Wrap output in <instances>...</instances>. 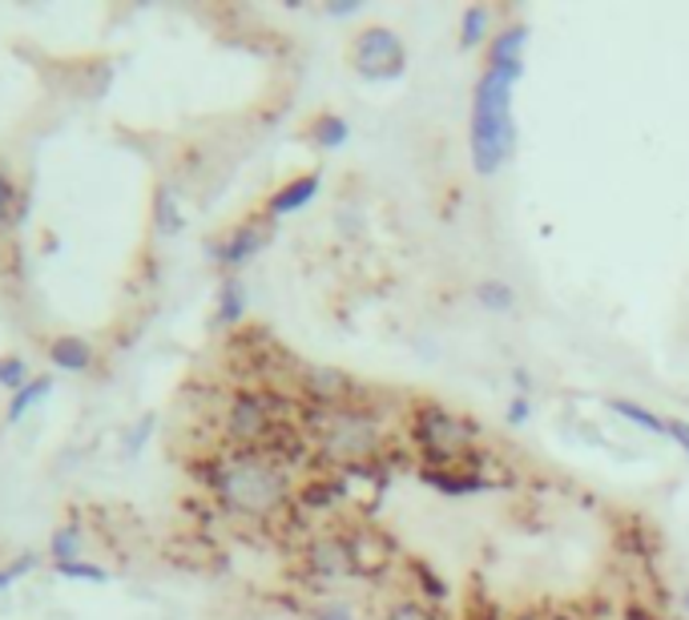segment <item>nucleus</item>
<instances>
[{
  "label": "nucleus",
  "mask_w": 689,
  "mask_h": 620,
  "mask_svg": "<svg viewBox=\"0 0 689 620\" xmlns=\"http://www.w3.org/2000/svg\"><path fill=\"white\" fill-rule=\"evenodd\" d=\"M525 73L492 69L484 65L476 89H472V125H468V153L480 177H492L516 149V117L513 89Z\"/></svg>",
  "instance_id": "f257e3e1"
},
{
  "label": "nucleus",
  "mask_w": 689,
  "mask_h": 620,
  "mask_svg": "<svg viewBox=\"0 0 689 620\" xmlns=\"http://www.w3.org/2000/svg\"><path fill=\"white\" fill-rule=\"evenodd\" d=\"M210 487L230 512L271 520L290 504V480L266 451H234L210 468Z\"/></svg>",
  "instance_id": "f03ea898"
},
{
  "label": "nucleus",
  "mask_w": 689,
  "mask_h": 620,
  "mask_svg": "<svg viewBox=\"0 0 689 620\" xmlns=\"http://www.w3.org/2000/svg\"><path fill=\"white\" fill-rule=\"evenodd\" d=\"M307 415V427L319 439V451H323L331 463H343V468H364L379 456L383 447V423L371 407L364 403H352V407H302Z\"/></svg>",
  "instance_id": "7ed1b4c3"
},
{
  "label": "nucleus",
  "mask_w": 689,
  "mask_h": 620,
  "mask_svg": "<svg viewBox=\"0 0 689 620\" xmlns=\"http://www.w3.org/2000/svg\"><path fill=\"white\" fill-rule=\"evenodd\" d=\"M412 439L420 447V456H424V468H444V463H460L476 451V439H480V427L464 415H456V411L439 407V403H420L412 411Z\"/></svg>",
  "instance_id": "20e7f679"
},
{
  "label": "nucleus",
  "mask_w": 689,
  "mask_h": 620,
  "mask_svg": "<svg viewBox=\"0 0 689 620\" xmlns=\"http://www.w3.org/2000/svg\"><path fill=\"white\" fill-rule=\"evenodd\" d=\"M352 65L367 81H395L407 69V49L395 28L371 25L352 41Z\"/></svg>",
  "instance_id": "39448f33"
},
{
  "label": "nucleus",
  "mask_w": 689,
  "mask_h": 620,
  "mask_svg": "<svg viewBox=\"0 0 689 620\" xmlns=\"http://www.w3.org/2000/svg\"><path fill=\"white\" fill-rule=\"evenodd\" d=\"M299 395L311 403V407H352L359 403V391L364 387L355 383L347 371H338V367H302L299 371Z\"/></svg>",
  "instance_id": "423d86ee"
},
{
  "label": "nucleus",
  "mask_w": 689,
  "mask_h": 620,
  "mask_svg": "<svg viewBox=\"0 0 689 620\" xmlns=\"http://www.w3.org/2000/svg\"><path fill=\"white\" fill-rule=\"evenodd\" d=\"M347 540V552H352V576H367V581H376L383 572L391 569V560H395V548L391 540L379 528L371 524H359L352 532H343Z\"/></svg>",
  "instance_id": "0eeeda50"
},
{
  "label": "nucleus",
  "mask_w": 689,
  "mask_h": 620,
  "mask_svg": "<svg viewBox=\"0 0 689 620\" xmlns=\"http://www.w3.org/2000/svg\"><path fill=\"white\" fill-rule=\"evenodd\" d=\"M307 569H311L314 581H343L352 576V552H347V540L343 532H326L319 540L307 544Z\"/></svg>",
  "instance_id": "6e6552de"
},
{
  "label": "nucleus",
  "mask_w": 689,
  "mask_h": 620,
  "mask_svg": "<svg viewBox=\"0 0 689 620\" xmlns=\"http://www.w3.org/2000/svg\"><path fill=\"white\" fill-rule=\"evenodd\" d=\"M420 480L427 487H436L444 496H472L489 487V475H480L476 468H460V463H444V468H420Z\"/></svg>",
  "instance_id": "1a4fd4ad"
},
{
  "label": "nucleus",
  "mask_w": 689,
  "mask_h": 620,
  "mask_svg": "<svg viewBox=\"0 0 689 620\" xmlns=\"http://www.w3.org/2000/svg\"><path fill=\"white\" fill-rule=\"evenodd\" d=\"M266 242H271V222L266 226L246 222L239 226V230H230V238H226L222 246H214V254H218V262H226V266H242V262L254 259Z\"/></svg>",
  "instance_id": "9d476101"
},
{
  "label": "nucleus",
  "mask_w": 689,
  "mask_h": 620,
  "mask_svg": "<svg viewBox=\"0 0 689 620\" xmlns=\"http://www.w3.org/2000/svg\"><path fill=\"white\" fill-rule=\"evenodd\" d=\"M525 45H528V28L525 25L501 28V33L489 41V65L492 69H513V73H525Z\"/></svg>",
  "instance_id": "9b49d317"
},
{
  "label": "nucleus",
  "mask_w": 689,
  "mask_h": 620,
  "mask_svg": "<svg viewBox=\"0 0 689 620\" xmlns=\"http://www.w3.org/2000/svg\"><path fill=\"white\" fill-rule=\"evenodd\" d=\"M319 186H323V177H319V174L295 177V182H287L283 190H275V194H271V202H266V214H271V218H283V214H295V210H302V206H311V198L319 194Z\"/></svg>",
  "instance_id": "f8f14e48"
},
{
  "label": "nucleus",
  "mask_w": 689,
  "mask_h": 620,
  "mask_svg": "<svg viewBox=\"0 0 689 620\" xmlns=\"http://www.w3.org/2000/svg\"><path fill=\"white\" fill-rule=\"evenodd\" d=\"M492 41V9L489 4H468L460 13V49H480Z\"/></svg>",
  "instance_id": "ddd939ff"
},
{
  "label": "nucleus",
  "mask_w": 689,
  "mask_h": 620,
  "mask_svg": "<svg viewBox=\"0 0 689 620\" xmlns=\"http://www.w3.org/2000/svg\"><path fill=\"white\" fill-rule=\"evenodd\" d=\"M343 496H347L343 480H311V484L299 492V504L302 508H314V512H331Z\"/></svg>",
  "instance_id": "4468645a"
},
{
  "label": "nucleus",
  "mask_w": 689,
  "mask_h": 620,
  "mask_svg": "<svg viewBox=\"0 0 689 620\" xmlns=\"http://www.w3.org/2000/svg\"><path fill=\"white\" fill-rule=\"evenodd\" d=\"M609 407L621 415V420H629L633 427H641V432H653V435H669V420H662V415H653L650 407H641V403H633V399H613Z\"/></svg>",
  "instance_id": "2eb2a0df"
},
{
  "label": "nucleus",
  "mask_w": 689,
  "mask_h": 620,
  "mask_svg": "<svg viewBox=\"0 0 689 620\" xmlns=\"http://www.w3.org/2000/svg\"><path fill=\"white\" fill-rule=\"evenodd\" d=\"M311 137H314V146L338 149V146H347V137H352V125L343 122L338 113H323V117L311 125Z\"/></svg>",
  "instance_id": "dca6fc26"
},
{
  "label": "nucleus",
  "mask_w": 689,
  "mask_h": 620,
  "mask_svg": "<svg viewBox=\"0 0 689 620\" xmlns=\"http://www.w3.org/2000/svg\"><path fill=\"white\" fill-rule=\"evenodd\" d=\"M53 359H57V367H65V371H85L89 359H93V351H89L85 338H57V343H53Z\"/></svg>",
  "instance_id": "f3484780"
},
{
  "label": "nucleus",
  "mask_w": 689,
  "mask_h": 620,
  "mask_svg": "<svg viewBox=\"0 0 689 620\" xmlns=\"http://www.w3.org/2000/svg\"><path fill=\"white\" fill-rule=\"evenodd\" d=\"M242 307H246L242 283H239V278H230V283L222 286V302H218V323H222V326H234L242 319Z\"/></svg>",
  "instance_id": "a211bd4d"
},
{
  "label": "nucleus",
  "mask_w": 689,
  "mask_h": 620,
  "mask_svg": "<svg viewBox=\"0 0 689 620\" xmlns=\"http://www.w3.org/2000/svg\"><path fill=\"white\" fill-rule=\"evenodd\" d=\"M476 298H480V307H489L496 310V314H504V310H513L516 307V295H513V286L508 283H480L476 286Z\"/></svg>",
  "instance_id": "6ab92c4d"
},
{
  "label": "nucleus",
  "mask_w": 689,
  "mask_h": 620,
  "mask_svg": "<svg viewBox=\"0 0 689 620\" xmlns=\"http://www.w3.org/2000/svg\"><path fill=\"white\" fill-rule=\"evenodd\" d=\"M158 222H162L165 234H174V230H182V214H177V198L170 194V190H162V194H158Z\"/></svg>",
  "instance_id": "aec40b11"
},
{
  "label": "nucleus",
  "mask_w": 689,
  "mask_h": 620,
  "mask_svg": "<svg viewBox=\"0 0 689 620\" xmlns=\"http://www.w3.org/2000/svg\"><path fill=\"white\" fill-rule=\"evenodd\" d=\"M383 620H436V612L427 605H420V600H400V605L388 608V617Z\"/></svg>",
  "instance_id": "412c9836"
},
{
  "label": "nucleus",
  "mask_w": 689,
  "mask_h": 620,
  "mask_svg": "<svg viewBox=\"0 0 689 620\" xmlns=\"http://www.w3.org/2000/svg\"><path fill=\"white\" fill-rule=\"evenodd\" d=\"M49 391V379H37L33 387H25V391H16V399H13V407H9V420H21V411L33 403V399H41Z\"/></svg>",
  "instance_id": "4be33fe9"
},
{
  "label": "nucleus",
  "mask_w": 689,
  "mask_h": 620,
  "mask_svg": "<svg viewBox=\"0 0 689 620\" xmlns=\"http://www.w3.org/2000/svg\"><path fill=\"white\" fill-rule=\"evenodd\" d=\"M314 620H355V608L343 605V600H331V605L314 608Z\"/></svg>",
  "instance_id": "5701e85b"
},
{
  "label": "nucleus",
  "mask_w": 689,
  "mask_h": 620,
  "mask_svg": "<svg viewBox=\"0 0 689 620\" xmlns=\"http://www.w3.org/2000/svg\"><path fill=\"white\" fill-rule=\"evenodd\" d=\"M65 576H81V581H105V572L93 569V564H61Z\"/></svg>",
  "instance_id": "b1692460"
},
{
  "label": "nucleus",
  "mask_w": 689,
  "mask_h": 620,
  "mask_svg": "<svg viewBox=\"0 0 689 620\" xmlns=\"http://www.w3.org/2000/svg\"><path fill=\"white\" fill-rule=\"evenodd\" d=\"M53 548H57V556H61V560L77 556V536L73 532H57V536H53Z\"/></svg>",
  "instance_id": "393cba45"
},
{
  "label": "nucleus",
  "mask_w": 689,
  "mask_h": 620,
  "mask_svg": "<svg viewBox=\"0 0 689 620\" xmlns=\"http://www.w3.org/2000/svg\"><path fill=\"white\" fill-rule=\"evenodd\" d=\"M528 415H532V407H528V399H525V395H516L513 403H508V423H513V427H520V423H525Z\"/></svg>",
  "instance_id": "a878e982"
},
{
  "label": "nucleus",
  "mask_w": 689,
  "mask_h": 620,
  "mask_svg": "<svg viewBox=\"0 0 689 620\" xmlns=\"http://www.w3.org/2000/svg\"><path fill=\"white\" fill-rule=\"evenodd\" d=\"M25 379V363H0V383H9V387H16Z\"/></svg>",
  "instance_id": "bb28decb"
},
{
  "label": "nucleus",
  "mask_w": 689,
  "mask_h": 620,
  "mask_svg": "<svg viewBox=\"0 0 689 620\" xmlns=\"http://www.w3.org/2000/svg\"><path fill=\"white\" fill-rule=\"evenodd\" d=\"M669 439L689 456V423L686 420H669Z\"/></svg>",
  "instance_id": "cd10ccee"
},
{
  "label": "nucleus",
  "mask_w": 689,
  "mask_h": 620,
  "mask_svg": "<svg viewBox=\"0 0 689 620\" xmlns=\"http://www.w3.org/2000/svg\"><path fill=\"white\" fill-rule=\"evenodd\" d=\"M326 13L331 16H355L359 13V0H331V4H326Z\"/></svg>",
  "instance_id": "c85d7f7f"
},
{
  "label": "nucleus",
  "mask_w": 689,
  "mask_h": 620,
  "mask_svg": "<svg viewBox=\"0 0 689 620\" xmlns=\"http://www.w3.org/2000/svg\"><path fill=\"white\" fill-rule=\"evenodd\" d=\"M9 206H13V186H9V177L0 174V222L9 218Z\"/></svg>",
  "instance_id": "c756f323"
},
{
  "label": "nucleus",
  "mask_w": 689,
  "mask_h": 620,
  "mask_svg": "<svg viewBox=\"0 0 689 620\" xmlns=\"http://www.w3.org/2000/svg\"><path fill=\"white\" fill-rule=\"evenodd\" d=\"M625 620H657L645 605H629L625 608Z\"/></svg>",
  "instance_id": "7c9ffc66"
},
{
  "label": "nucleus",
  "mask_w": 689,
  "mask_h": 620,
  "mask_svg": "<svg viewBox=\"0 0 689 620\" xmlns=\"http://www.w3.org/2000/svg\"><path fill=\"white\" fill-rule=\"evenodd\" d=\"M681 608H686V617H689V588L681 593Z\"/></svg>",
  "instance_id": "2f4dec72"
},
{
  "label": "nucleus",
  "mask_w": 689,
  "mask_h": 620,
  "mask_svg": "<svg viewBox=\"0 0 689 620\" xmlns=\"http://www.w3.org/2000/svg\"><path fill=\"white\" fill-rule=\"evenodd\" d=\"M480 620H496V612H484V617H480Z\"/></svg>",
  "instance_id": "473e14b6"
}]
</instances>
